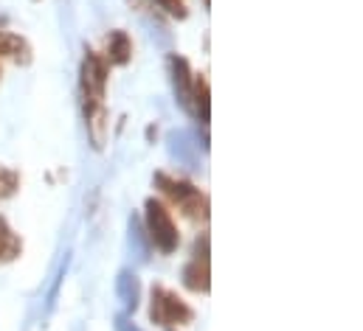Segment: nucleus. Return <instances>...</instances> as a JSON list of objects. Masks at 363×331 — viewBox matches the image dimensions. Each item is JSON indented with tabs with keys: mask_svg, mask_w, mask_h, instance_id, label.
<instances>
[{
	"mask_svg": "<svg viewBox=\"0 0 363 331\" xmlns=\"http://www.w3.org/2000/svg\"><path fill=\"white\" fill-rule=\"evenodd\" d=\"M104 87H107V59L96 51L85 54L82 62V95H85V118L93 129L96 146L104 144Z\"/></svg>",
	"mask_w": 363,
	"mask_h": 331,
	"instance_id": "nucleus-1",
	"label": "nucleus"
},
{
	"mask_svg": "<svg viewBox=\"0 0 363 331\" xmlns=\"http://www.w3.org/2000/svg\"><path fill=\"white\" fill-rule=\"evenodd\" d=\"M147 233L161 252H175L181 245L178 225L161 199H147Z\"/></svg>",
	"mask_w": 363,
	"mask_h": 331,
	"instance_id": "nucleus-2",
	"label": "nucleus"
},
{
	"mask_svg": "<svg viewBox=\"0 0 363 331\" xmlns=\"http://www.w3.org/2000/svg\"><path fill=\"white\" fill-rule=\"evenodd\" d=\"M150 315H152V323H158V326H186V323H191V318H194V312H191V306L178 298L172 289H167V286H155L152 289V309H150Z\"/></svg>",
	"mask_w": 363,
	"mask_h": 331,
	"instance_id": "nucleus-3",
	"label": "nucleus"
},
{
	"mask_svg": "<svg viewBox=\"0 0 363 331\" xmlns=\"http://www.w3.org/2000/svg\"><path fill=\"white\" fill-rule=\"evenodd\" d=\"M155 185H158L178 208L186 211V216H191V219L203 216V219H206V197L200 194V188H194V185L186 182V180H175V177H169V174H155Z\"/></svg>",
	"mask_w": 363,
	"mask_h": 331,
	"instance_id": "nucleus-4",
	"label": "nucleus"
},
{
	"mask_svg": "<svg viewBox=\"0 0 363 331\" xmlns=\"http://www.w3.org/2000/svg\"><path fill=\"white\" fill-rule=\"evenodd\" d=\"M172 65V76H175V90H178V98H181L183 107L191 110V93H194V79H191V71H189V62L183 57H172L169 59Z\"/></svg>",
	"mask_w": 363,
	"mask_h": 331,
	"instance_id": "nucleus-5",
	"label": "nucleus"
},
{
	"mask_svg": "<svg viewBox=\"0 0 363 331\" xmlns=\"http://www.w3.org/2000/svg\"><path fill=\"white\" fill-rule=\"evenodd\" d=\"M130 57H133V42H130L127 31H113L107 37V51H104L107 65H127Z\"/></svg>",
	"mask_w": 363,
	"mask_h": 331,
	"instance_id": "nucleus-6",
	"label": "nucleus"
},
{
	"mask_svg": "<svg viewBox=\"0 0 363 331\" xmlns=\"http://www.w3.org/2000/svg\"><path fill=\"white\" fill-rule=\"evenodd\" d=\"M183 284L191 289V292H208V258L203 255H194L191 264H186L183 269Z\"/></svg>",
	"mask_w": 363,
	"mask_h": 331,
	"instance_id": "nucleus-7",
	"label": "nucleus"
},
{
	"mask_svg": "<svg viewBox=\"0 0 363 331\" xmlns=\"http://www.w3.org/2000/svg\"><path fill=\"white\" fill-rule=\"evenodd\" d=\"M191 110L203 124H208V82L200 76L194 79V93H191Z\"/></svg>",
	"mask_w": 363,
	"mask_h": 331,
	"instance_id": "nucleus-8",
	"label": "nucleus"
},
{
	"mask_svg": "<svg viewBox=\"0 0 363 331\" xmlns=\"http://www.w3.org/2000/svg\"><path fill=\"white\" fill-rule=\"evenodd\" d=\"M20 252V239L14 236V231L6 225V219L0 216V261H9Z\"/></svg>",
	"mask_w": 363,
	"mask_h": 331,
	"instance_id": "nucleus-9",
	"label": "nucleus"
},
{
	"mask_svg": "<svg viewBox=\"0 0 363 331\" xmlns=\"http://www.w3.org/2000/svg\"><path fill=\"white\" fill-rule=\"evenodd\" d=\"M155 3H158V6H161V8H164V11H169V14H172V17H186V14H189V11H186V3H183V0H155Z\"/></svg>",
	"mask_w": 363,
	"mask_h": 331,
	"instance_id": "nucleus-10",
	"label": "nucleus"
}]
</instances>
